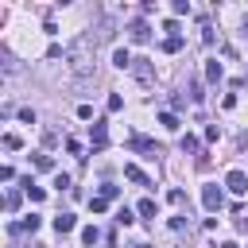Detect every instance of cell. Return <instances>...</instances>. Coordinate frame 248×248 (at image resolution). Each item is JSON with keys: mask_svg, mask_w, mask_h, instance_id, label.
Instances as JSON below:
<instances>
[{"mask_svg": "<svg viewBox=\"0 0 248 248\" xmlns=\"http://www.w3.org/2000/svg\"><path fill=\"white\" fill-rule=\"evenodd\" d=\"M105 248H116V236H112V232L105 236Z\"/></svg>", "mask_w": 248, "mask_h": 248, "instance_id": "cell-29", "label": "cell"}, {"mask_svg": "<svg viewBox=\"0 0 248 248\" xmlns=\"http://www.w3.org/2000/svg\"><path fill=\"white\" fill-rule=\"evenodd\" d=\"M19 120L23 124H35V108H19Z\"/></svg>", "mask_w": 248, "mask_h": 248, "instance_id": "cell-27", "label": "cell"}, {"mask_svg": "<svg viewBox=\"0 0 248 248\" xmlns=\"http://www.w3.org/2000/svg\"><path fill=\"white\" fill-rule=\"evenodd\" d=\"M221 248H240V244H236V240H225V244H221Z\"/></svg>", "mask_w": 248, "mask_h": 248, "instance_id": "cell-31", "label": "cell"}, {"mask_svg": "<svg viewBox=\"0 0 248 248\" xmlns=\"http://www.w3.org/2000/svg\"><path fill=\"white\" fill-rule=\"evenodd\" d=\"M66 151H70V155H78V159H81V143H78V140H66Z\"/></svg>", "mask_w": 248, "mask_h": 248, "instance_id": "cell-28", "label": "cell"}, {"mask_svg": "<svg viewBox=\"0 0 248 248\" xmlns=\"http://www.w3.org/2000/svg\"><path fill=\"white\" fill-rule=\"evenodd\" d=\"M167 198H170V205H182V202H186V194H182V190H178V186H174V190H170V194H167Z\"/></svg>", "mask_w": 248, "mask_h": 248, "instance_id": "cell-25", "label": "cell"}, {"mask_svg": "<svg viewBox=\"0 0 248 248\" xmlns=\"http://www.w3.org/2000/svg\"><path fill=\"white\" fill-rule=\"evenodd\" d=\"M190 101H194V105H198V101H202V81H198V78H194V81H190Z\"/></svg>", "mask_w": 248, "mask_h": 248, "instance_id": "cell-22", "label": "cell"}, {"mask_svg": "<svg viewBox=\"0 0 248 248\" xmlns=\"http://www.w3.org/2000/svg\"><path fill=\"white\" fill-rule=\"evenodd\" d=\"M81 240H85V244L93 248V244L101 240V229H97V225H89V229H81Z\"/></svg>", "mask_w": 248, "mask_h": 248, "instance_id": "cell-15", "label": "cell"}, {"mask_svg": "<svg viewBox=\"0 0 248 248\" xmlns=\"http://www.w3.org/2000/svg\"><path fill=\"white\" fill-rule=\"evenodd\" d=\"M4 147H8V151H16V147H19V136H16V132H8V136H4Z\"/></svg>", "mask_w": 248, "mask_h": 248, "instance_id": "cell-24", "label": "cell"}, {"mask_svg": "<svg viewBox=\"0 0 248 248\" xmlns=\"http://www.w3.org/2000/svg\"><path fill=\"white\" fill-rule=\"evenodd\" d=\"M35 248H43V244H35Z\"/></svg>", "mask_w": 248, "mask_h": 248, "instance_id": "cell-34", "label": "cell"}, {"mask_svg": "<svg viewBox=\"0 0 248 248\" xmlns=\"http://www.w3.org/2000/svg\"><path fill=\"white\" fill-rule=\"evenodd\" d=\"M136 248H151V244H136Z\"/></svg>", "mask_w": 248, "mask_h": 248, "instance_id": "cell-33", "label": "cell"}, {"mask_svg": "<svg viewBox=\"0 0 248 248\" xmlns=\"http://www.w3.org/2000/svg\"><path fill=\"white\" fill-rule=\"evenodd\" d=\"M163 50H167V54H178V50H182V35H167V39H163Z\"/></svg>", "mask_w": 248, "mask_h": 248, "instance_id": "cell-13", "label": "cell"}, {"mask_svg": "<svg viewBox=\"0 0 248 248\" xmlns=\"http://www.w3.org/2000/svg\"><path fill=\"white\" fill-rule=\"evenodd\" d=\"M132 62H136V58H132V54H128L124 46H116V50H112V66H120V70H128Z\"/></svg>", "mask_w": 248, "mask_h": 248, "instance_id": "cell-12", "label": "cell"}, {"mask_svg": "<svg viewBox=\"0 0 248 248\" xmlns=\"http://www.w3.org/2000/svg\"><path fill=\"white\" fill-rule=\"evenodd\" d=\"M4 209H8V213H12V209H19V194H16V190H8V198H4Z\"/></svg>", "mask_w": 248, "mask_h": 248, "instance_id": "cell-20", "label": "cell"}, {"mask_svg": "<svg viewBox=\"0 0 248 248\" xmlns=\"http://www.w3.org/2000/svg\"><path fill=\"white\" fill-rule=\"evenodd\" d=\"M124 178H132L136 186H151V178H147V174H143L136 163H128V167H124Z\"/></svg>", "mask_w": 248, "mask_h": 248, "instance_id": "cell-9", "label": "cell"}, {"mask_svg": "<svg viewBox=\"0 0 248 248\" xmlns=\"http://www.w3.org/2000/svg\"><path fill=\"white\" fill-rule=\"evenodd\" d=\"M159 124H163V128H170V132H174V128H178V116H174V112H159Z\"/></svg>", "mask_w": 248, "mask_h": 248, "instance_id": "cell-18", "label": "cell"}, {"mask_svg": "<svg viewBox=\"0 0 248 248\" xmlns=\"http://www.w3.org/2000/svg\"><path fill=\"white\" fill-rule=\"evenodd\" d=\"M132 151H143L147 159H159V155H163V147H159L155 140H147V136H132Z\"/></svg>", "mask_w": 248, "mask_h": 248, "instance_id": "cell-4", "label": "cell"}, {"mask_svg": "<svg viewBox=\"0 0 248 248\" xmlns=\"http://www.w3.org/2000/svg\"><path fill=\"white\" fill-rule=\"evenodd\" d=\"M128 39H132V43H147V39H151V27H147L143 19H132V23H128Z\"/></svg>", "mask_w": 248, "mask_h": 248, "instance_id": "cell-6", "label": "cell"}, {"mask_svg": "<svg viewBox=\"0 0 248 248\" xmlns=\"http://www.w3.org/2000/svg\"><path fill=\"white\" fill-rule=\"evenodd\" d=\"M105 108H108V112H120V108H124V97H120V93H108Z\"/></svg>", "mask_w": 248, "mask_h": 248, "instance_id": "cell-16", "label": "cell"}, {"mask_svg": "<svg viewBox=\"0 0 248 248\" xmlns=\"http://www.w3.org/2000/svg\"><path fill=\"white\" fill-rule=\"evenodd\" d=\"M101 198H105V202H112V198H120V186H112V182H105V186H101Z\"/></svg>", "mask_w": 248, "mask_h": 248, "instance_id": "cell-19", "label": "cell"}, {"mask_svg": "<svg viewBox=\"0 0 248 248\" xmlns=\"http://www.w3.org/2000/svg\"><path fill=\"white\" fill-rule=\"evenodd\" d=\"M225 186H229L232 194H244V190H248V174H244V170H229V174H225Z\"/></svg>", "mask_w": 248, "mask_h": 248, "instance_id": "cell-7", "label": "cell"}, {"mask_svg": "<svg viewBox=\"0 0 248 248\" xmlns=\"http://www.w3.org/2000/svg\"><path fill=\"white\" fill-rule=\"evenodd\" d=\"M74 225H78L74 213H58V217H54V232H74Z\"/></svg>", "mask_w": 248, "mask_h": 248, "instance_id": "cell-10", "label": "cell"}, {"mask_svg": "<svg viewBox=\"0 0 248 248\" xmlns=\"http://www.w3.org/2000/svg\"><path fill=\"white\" fill-rule=\"evenodd\" d=\"M89 209H93V213H105V209H108V202L97 194V198H89Z\"/></svg>", "mask_w": 248, "mask_h": 248, "instance_id": "cell-21", "label": "cell"}, {"mask_svg": "<svg viewBox=\"0 0 248 248\" xmlns=\"http://www.w3.org/2000/svg\"><path fill=\"white\" fill-rule=\"evenodd\" d=\"M116 225H132V209H128V205L116 213Z\"/></svg>", "mask_w": 248, "mask_h": 248, "instance_id": "cell-26", "label": "cell"}, {"mask_svg": "<svg viewBox=\"0 0 248 248\" xmlns=\"http://www.w3.org/2000/svg\"><path fill=\"white\" fill-rule=\"evenodd\" d=\"M23 190H27V198H31V202H43V198H46V194H43V186H35L31 178L23 182Z\"/></svg>", "mask_w": 248, "mask_h": 248, "instance_id": "cell-14", "label": "cell"}, {"mask_svg": "<svg viewBox=\"0 0 248 248\" xmlns=\"http://www.w3.org/2000/svg\"><path fill=\"white\" fill-rule=\"evenodd\" d=\"M221 78H225V70H221V62H217V58H209V62H205V81H213V85H217Z\"/></svg>", "mask_w": 248, "mask_h": 248, "instance_id": "cell-11", "label": "cell"}, {"mask_svg": "<svg viewBox=\"0 0 248 248\" xmlns=\"http://www.w3.org/2000/svg\"><path fill=\"white\" fill-rule=\"evenodd\" d=\"M132 74H136L140 85H151V81H155V62H151V58H136V62H132Z\"/></svg>", "mask_w": 248, "mask_h": 248, "instance_id": "cell-3", "label": "cell"}, {"mask_svg": "<svg viewBox=\"0 0 248 248\" xmlns=\"http://www.w3.org/2000/svg\"><path fill=\"white\" fill-rule=\"evenodd\" d=\"M202 205H205L209 213H217V209L225 205V194H221V186H217V182H209V186H202Z\"/></svg>", "mask_w": 248, "mask_h": 248, "instance_id": "cell-2", "label": "cell"}, {"mask_svg": "<svg viewBox=\"0 0 248 248\" xmlns=\"http://www.w3.org/2000/svg\"><path fill=\"white\" fill-rule=\"evenodd\" d=\"M244 35H248V19H244Z\"/></svg>", "mask_w": 248, "mask_h": 248, "instance_id": "cell-32", "label": "cell"}, {"mask_svg": "<svg viewBox=\"0 0 248 248\" xmlns=\"http://www.w3.org/2000/svg\"><path fill=\"white\" fill-rule=\"evenodd\" d=\"M236 225H240V232H248V217H240V221H236Z\"/></svg>", "mask_w": 248, "mask_h": 248, "instance_id": "cell-30", "label": "cell"}, {"mask_svg": "<svg viewBox=\"0 0 248 248\" xmlns=\"http://www.w3.org/2000/svg\"><path fill=\"white\" fill-rule=\"evenodd\" d=\"M89 143H93V147H105V143H108V124H105V120H93V124H89Z\"/></svg>", "mask_w": 248, "mask_h": 248, "instance_id": "cell-5", "label": "cell"}, {"mask_svg": "<svg viewBox=\"0 0 248 248\" xmlns=\"http://www.w3.org/2000/svg\"><path fill=\"white\" fill-rule=\"evenodd\" d=\"M244 70H248V66H244Z\"/></svg>", "mask_w": 248, "mask_h": 248, "instance_id": "cell-35", "label": "cell"}, {"mask_svg": "<svg viewBox=\"0 0 248 248\" xmlns=\"http://www.w3.org/2000/svg\"><path fill=\"white\" fill-rule=\"evenodd\" d=\"M66 58H70V66H74L78 78L93 74V66H97V39H93V35H81V39L66 50Z\"/></svg>", "mask_w": 248, "mask_h": 248, "instance_id": "cell-1", "label": "cell"}, {"mask_svg": "<svg viewBox=\"0 0 248 248\" xmlns=\"http://www.w3.org/2000/svg\"><path fill=\"white\" fill-rule=\"evenodd\" d=\"M35 229H39V217H35V213H31V217H23V221H12V225H8V232H12V236H19V232H35Z\"/></svg>", "mask_w": 248, "mask_h": 248, "instance_id": "cell-8", "label": "cell"}, {"mask_svg": "<svg viewBox=\"0 0 248 248\" xmlns=\"http://www.w3.org/2000/svg\"><path fill=\"white\" fill-rule=\"evenodd\" d=\"M140 213H143V217H155V202L143 198V202H140Z\"/></svg>", "mask_w": 248, "mask_h": 248, "instance_id": "cell-23", "label": "cell"}, {"mask_svg": "<svg viewBox=\"0 0 248 248\" xmlns=\"http://www.w3.org/2000/svg\"><path fill=\"white\" fill-rule=\"evenodd\" d=\"M31 163H35V170H54V159L50 155H35Z\"/></svg>", "mask_w": 248, "mask_h": 248, "instance_id": "cell-17", "label": "cell"}]
</instances>
